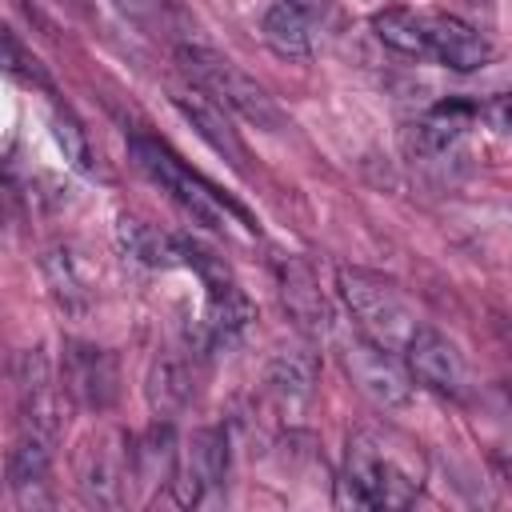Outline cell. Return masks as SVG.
<instances>
[{
	"label": "cell",
	"mask_w": 512,
	"mask_h": 512,
	"mask_svg": "<svg viewBox=\"0 0 512 512\" xmlns=\"http://www.w3.org/2000/svg\"><path fill=\"white\" fill-rule=\"evenodd\" d=\"M176 60H180V68H184V76L196 84V88H204V92H212L224 108H232V112H240L248 124H256L260 132H280L284 128V112L276 108V100L248 76V72H240L228 56H220L216 48H208V44H176Z\"/></svg>",
	"instance_id": "cell-1"
},
{
	"label": "cell",
	"mask_w": 512,
	"mask_h": 512,
	"mask_svg": "<svg viewBox=\"0 0 512 512\" xmlns=\"http://www.w3.org/2000/svg\"><path fill=\"white\" fill-rule=\"evenodd\" d=\"M340 284V296L356 320V328L364 336H372L376 344L392 348V352H404L408 336L416 332V312L408 308V300L400 296V288H392L388 280L372 276V272H360V268H340L336 276Z\"/></svg>",
	"instance_id": "cell-2"
},
{
	"label": "cell",
	"mask_w": 512,
	"mask_h": 512,
	"mask_svg": "<svg viewBox=\"0 0 512 512\" xmlns=\"http://www.w3.org/2000/svg\"><path fill=\"white\" fill-rule=\"evenodd\" d=\"M128 156H132V164H136L152 184H160V192H168L196 224H204V228H224V212H236L240 220H248L236 204L220 200L200 176H192V172H188L168 148H160L156 140L132 136V140H128Z\"/></svg>",
	"instance_id": "cell-3"
},
{
	"label": "cell",
	"mask_w": 512,
	"mask_h": 512,
	"mask_svg": "<svg viewBox=\"0 0 512 512\" xmlns=\"http://www.w3.org/2000/svg\"><path fill=\"white\" fill-rule=\"evenodd\" d=\"M340 364L352 376V384L380 408H404L412 400V372L396 360L392 348L376 344L360 328L340 336Z\"/></svg>",
	"instance_id": "cell-4"
},
{
	"label": "cell",
	"mask_w": 512,
	"mask_h": 512,
	"mask_svg": "<svg viewBox=\"0 0 512 512\" xmlns=\"http://www.w3.org/2000/svg\"><path fill=\"white\" fill-rule=\"evenodd\" d=\"M344 480L356 484L372 508H408L416 500V488H420V480L404 464H396L368 432H356L348 440Z\"/></svg>",
	"instance_id": "cell-5"
},
{
	"label": "cell",
	"mask_w": 512,
	"mask_h": 512,
	"mask_svg": "<svg viewBox=\"0 0 512 512\" xmlns=\"http://www.w3.org/2000/svg\"><path fill=\"white\" fill-rule=\"evenodd\" d=\"M12 384H16V404H20L24 424L52 440L64 428V396L52 380V364L40 344L20 348L12 356Z\"/></svg>",
	"instance_id": "cell-6"
},
{
	"label": "cell",
	"mask_w": 512,
	"mask_h": 512,
	"mask_svg": "<svg viewBox=\"0 0 512 512\" xmlns=\"http://www.w3.org/2000/svg\"><path fill=\"white\" fill-rule=\"evenodd\" d=\"M404 364H408L412 380H420L424 388H432L440 396H464L468 364H464L460 348L432 324H416V332L404 344Z\"/></svg>",
	"instance_id": "cell-7"
},
{
	"label": "cell",
	"mask_w": 512,
	"mask_h": 512,
	"mask_svg": "<svg viewBox=\"0 0 512 512\" xmlns=\"http://www.w3.org/2000/svg\"><path fill=\"white\" fill-rule=\"evenodd\" d=\"M64 384L76 404L92 412H108L120 396V364L108 348L68 340L64 344Z\"/></svg>",
	"instance_id": "cell-8"
},
{
	"label": "cell",
	"mask_w": 512,
	"mask_h": 512,
	"mask_svg": "<svg viewBox=\"0 0 512 512\" xmlns=\"http://www.w3.org/2000/svg\"><path fill=\"white\" fill-rule=\"evenodd\" d=\"M224 472H228V436H224V428H196L180 464H176L172 500L180 508L200 504L208 488L224 484Z\"/></svg>",
	"instance_id": "cell-9"
},
{
	"label": "cell",
	"mask_w": 512,
	"mask_h": 512,
	"mask_svg": "<svg viewBox=\"0 0 512 512\" xmlns=\"http://www.w3.org/2000/svg\"><path fill=\"white\" fill-rule=\"evenodd\" d=\"M128 468H132V444H128V452L112 436L84 444V452L76 456V492H80V500L92 504V508H120Z\"/></svg>",
	"instance_id": "cell-10"
},
{
	"label": "cell",
	"mask_w": 512,
	"mask_h": 512,
	"mask_svg": "<svg viewBox=\"0 0 512 512\" xmlns=\"http://www.w3.org/2000/svg\"><path fill=\"white\" fill-rule=\"evenodd\" d=\"M172 104L180 108V116L196 128V136L216 152V156H224L240 176H248V148H244V140H240V132L232 128V120L224 116V104L212 96V92H204V88H172Z\"/></svg>",
	"instance_id": "cell-11"
},
{
	"label": "cell",
	"mask_w": 512,
	"mask_h": 512,
	"mask_svg": "<svg viewBox=\"0 0 512 512\" xmlns=\"http://www.w3.org/2000/svg\"><path fill=\"white\" fill-rule=\"evenodd\" d=\"M424 28H428V60H440L452 72H476L492 60V44L452 12H424Z\"/></svg>",
	"instance_id": "cell-12"
},
{
	"label": "cell",
	"mask_w": 512,
	"mask_h": 512,
	"mask_svg": "<svg viewBox=\"0 0 512 512\" xmlns=\"http://www.w3.org/2000/svg\"><path fill=\"white\" fill-rule=\"evenodd\" d=\"M40 272L48 280V292L64 312H84L96 292V264L76 244H52L40 256Z\"/></svg>",
	"instance_id": "cell-13"
},
{
	"label": "cell",
	"mask_w": 512,
	"mask_h": 512,
	"mask_svg": "<svg viewBox=\"0 0 512 512\" xmlns=\"http://www.w3.org/2000/svg\"><path fill=\"white\" fill-rule=\"evenodd\" d=\"M276 284H280L276 288L280 292V304H284L288 320L300 332H308V336L328 332V304H324L320 284H316V276H312V268L304 260H296V256L280 260L276 264Z\"/></svg>",
	"instance_id": "cell-14"
},
{
	"label": "cell",
	"mask_w": 512,
	"mask_h": 512,
	"mask_svg": "<svg viewBox=\"0 0 512 512\" xmlns=\"http://www.w3.org/2000/svg\"><path fill=\"white\" fill-rule=\"evenodd\" d=\"M48 436L40 432H24L12 448H8V488L16 496L20 508H36V504H48L44 500V484H48Z\"/></svg>",
	"instance_id": "cell-15"
},
{
	"label": "cell",
	"mask_w": 512,
	"mask_h": 512,
	"mask_svg": "<svg viewBox=\"0 0 512 512\" xmlns=\"http://www.w3.org/2000/svg\"><path fill=\"white\" fill-rule=\"evenodd\" d=\"M480 108L476 104H468V100H440L424 120H416L412 128H408V148L416 152V156H444L448 148H456L460 144V136H464V128L472 124V116H476Z\"/></svg>",
	"instance_id": "cell-16"
},
{
	"label": "cell",
	"mask_w": 512,
	"mask_h": 512,
	"mask_svg": "<svg viewBox=\"0 0 512 512\" xmlns=\"http://www.w3.org/2000/svg\"><path fill=\"white\" fill-rule=\"evenodd\" d=\"M256 320L252 300L228 280V284H212L208 288V304H204V344L212 348H228L236 344Z\"/></svg>",
	"instance_id": "cell-17"
},
{
	"label": "cell",
	"mask_w": 512,
	"mask_h": 512,
	"mask_svg": "<svg viewBox=\"0 0 512 512\" xmlns=\"http://www.w3.org/2000/svg\"><path fill=\"white\" fill-rule=\"evenodd\" d=\"M144 396H148V408L156 412V420L180 416L188 408V400H192V372H188V364L180 356H172V352H160L148 364Z\"/></svg>",
	"instance_id": "cell-18"
},
{
	"label": "cell",
	"mask_w": 512,
	"mask_h": 512,
	"mask_svg": "<svg viewBox=\"0 0 512 512\" xmlns=\"http://www.w3.org/2000/svg\"><path fill=\"white\" fill-rule=\"evenodd\" d=\"M116 244L124 256H132L144 268H176L180 264V244L176 236L160 232L156 224L140 220V216H116Z\"/></svg>",
	"instance_id": "cell-19"
},
{
	"label": "cell",
	"mask_w": 512,
	"mask_h": 512,
	"mask_svg": "<svg viewBox=\"0 0 512 512\" xmlns=\"http://www.w3.org/2000/svg\"><path fill=\"white\" fill-rule=\"evenodd\" d=\"M264 384L268 392L284 404V408H300L312 388H316V356L304 352V348H284L268 360V372H264Z\"/></svg>",
	"instance_id": "cell-20"
},
{
	"label": "cell",
	"mask_w": 512,
	"mask_h": 512,
	"mask_svg": "<svg viewBox=\"0 0 512 512\" xmlns=\"http://www.w3.org/2000/svg\"><path fill=\"white\" fill-rule=\"evenodd\" d=\"M176 464H180V452H176L172 424H168V420H156V424L132 444V476L144 480V484H172Z\"/></svg>",
	"instance_id": "cell-21"
},
{
	"label": "cell",
	"mask_w": 512,
	"mask_h": 512,
	"mask_svg": "<svg viewBox=\"0 0 512 512\" xmlns=\"http://www.w3.org/2000/svg\"><path fill=\"white\" fill-rule=\"evenodd\" d=\"M264 44L280 60H308L312 56V16H304L292 4L276 0L264 12Z\"/></svg>",
	"instance_id": "cell-22"
},
{
	"label": "cell",
	"mask_w": 512,
	"mask_h": 512,
	"mask_svg": "<svg viewBox=\"0 0 512 512\" xmlns=\"http://www.w3.org/2000/svg\"><path fill=\"white\" fill-rule=\"evenodd\" d=\"M372 28H376V40L388 44L392 52L412 56V60H428L424 12H412V8H384V12L372 16Z\"/></svg>",
	"instance_id": "cell-23"
},
{
	"label": "cell",
	"mask_w": 512,
	"mask_h": 512,
	"mask_svg": "<svg viewBox=\"0 0 512 512\" xmlns=\"http://www.w3.org/2000/svg\"><path fill=\"white\" fill-rule=\"evenodd\" d=\"M0 64H4V72L12 76V80H20V84H36V88H48V72L40 68V60L16 40V32L12 28H4L0 32Z\"/></svg>",
	"instance_id": "cell-24"
},
{
	"label": "cell",
	"mask_w": 512,
	"mask_h": 512,
	"mask_svg": "<svg viewBox=\"0 0 512 512\" xmlns=\"http://www.w3.org/2000/svg\"><path fill=\"white\" fill-rule=\"evenodd\" d=\"M52 140H56V148L64 152V160H68L72 168L92 172V144H88L84 128H80L68 112H56V116H52Z\"/></svg>",
	"instance_id": "cell-25"
},
{
	"label": "cell",
	"mask_w": 512,
	"mask_h": 512,
	"mask_svg": "<svg viewBox=\"0 0 512 512\" xmlns=\"http://www.w3.org/2000/svg\"><path fill=\"white\" fill-rule=\"evenodd\" d=\"M176 244H180V264H188L208 288L212 284H228L232 276H228V264H224V256H216L208 244H200V240H192V236H176Z\"/></svg>",
	"instance_id": "cell-26"
},
{
	"label": "cell",
	"mask_w": 512,
	"mask_h": 512,
	"mask_svg": "<svg viewBox=\"0 0 512 512\" xmlns=\"http://www.w3.org/2000/svg\"><path fill=\"white\" fill-rule=\"evenodd\" d=\"M132 24H140V28H148V32H156V28H164L168 24V16H172V4L168 0H112Z\"/></svg>",
	"instance_id": "cell-27"
},
{
	"label": "cell",
	"mask_w": 512,
	"mask_h": 512,
	"mask_svg": "<svg viewBox=\"0 0 512 512\" xmlns=\"http://www.w3.org/2000/svg\"><path fill=\"white\" fill-rule=\"evenodd\" d=\"M480 116L496 128V132H512V92H500V96H492L484 108H480Z\"/></svg>",
	"instance_id": "cell-28"
},
{
	"label": "cell",
	"mask_w": 512,
	"mask_h": 512,
	"mask_svg": "<svg viewBox=\"0 0 512 512\" xmlns=\"http://www.w3.org/2000/svg\"><path fill=\"white\" fill-rule=\"evenodd\" d=\"M284 4H292V8H296V12H304V16H316L324 0H284Z\"/></svg>",
	"instance_id": "cell-29"
},
{
	"label": "cell",
	"mask_w": 512,
	"mask_h": 512,
	"mask_svg": "<svg viewBox=\"0 0 512 512\" xmlns=\"http://www.w3.org/2000/svg\"><path fill=\"white\" fill-rule=\"evenodd\" d=\"M472 4H488V0H472Z\"/></svg>",
	"instance_id": "cell-30"
}]
</instances>
